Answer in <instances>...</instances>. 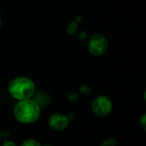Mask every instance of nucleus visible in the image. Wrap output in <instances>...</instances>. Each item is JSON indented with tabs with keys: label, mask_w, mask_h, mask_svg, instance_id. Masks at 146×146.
I'll return each instance as SVG.
<instances>
[{
	"label": "nucleus",
	"mask_w": 146,
	"mask_h": 146,
	"mask_svg": "<svg viewBox=\"0 0 146 146\" xmlns=\"http://www.w3.org/2000/svg\"><path fill=\"white\" fill-rule=\"evenodd\" d=\"M15 118L21 123L29 124L36 121L40 115V106L34 100H21L15 107Z\"/></svg>",
	"instance_id": "f257e3e1"
},
{
	"label": "nucleus",
	"mask_w": 146,
	"mask_h": 146,
	"mask_svg": "<svg viewBox=\"0 0 146 146\" xmlns=\"http://www.w3.org/2000/svg\"><path fill=\"white\" fill-rule=\"evenodd\" d=\"M9 92L15 99L21 101L29 99L35 92L33 81L27 77L15 78L9 85Z\"/></svg>",
	"instance_id": "f03ea898"
},
{
	"label": "nucleus",
	"mask_w": 146,
	"mask_h": 146,
	"mask_svg": "<svg viewBox=\"0 0 146 146\" xmlns=\"http://www.w3.org/2000/svg\"><path fill=\"white\" fill-rule=\"evenodd\" d=\"M108 49L107 38L100 33L94 34L88 42L89 52L94 56H103Z\"/></svg>",
	"instance_id": "7ed1b4c3"
},
{
	"label": "nucleus",
	"mask_w": 146,
	"mask_h": 146,
	"mask_svg": "<svg viewBox=\"0 0 146 146\" xmlns=\"http://www.w3.org/2000/svg\"><path fill=\"white\" fill-rule=\"evenodd\" d=\"M113 104L111 99L104 95L98 96L92 103L93 113L98 117H105L111 112Z\"/></svg>",
	"instance_id": "20e7f679"
},
{
	"label": "nucleus",
	"mask_w": 146,
	"mask_h": 146,
	"mask_svg": "<svg viewBox=\"0 0 146 146\" xmlns=\"http://www.w3.org/2000/svg\"><path fill=\"white\" fill-rule=\"evenodd\" d=\"M68 123L69 120L68 116L61 113L53 114L48 120L49 127L55 131H62L66 129L68 126Z\"/></svg>",
	"instance_id": "39448f33"
},
{
	"label": "nucleus",
	"mask_w": 146,
	"mask_h": 146,
	"mask_svg": "<svg viewBox=\"0 0 146 146\" xmlns=\"http://www.w3.org/2000/svg\"><path fill=\"white\" fill-rule=\"evenodd\" d=\"M78 29V24L75 21H73L71 23H69V25L68 26L67 31L69 34H74L77 32Z\"/></svg>",
	"instance_id": "423d86ee"
},
{
	"label": "nucleus",
	"mask_w": 146,
	"mask_h": 146,
	"mask_svg": "<svg viewBox=\"0 0 146 146\" xmlns=\"http://www.w3.org/2000/svg\"><path fill=\"white\" fill-rule=\"evenodd\" d=\"M21 146H41L38 141L35 139H27L24 141Z\"/></svg>",
	"instance_id": "0eeeda50"
},
{
	"label": "nucleus",
	"mask_w": 146,
	"mask_h": 146,
	"mask_svg": "<svg viewBox=\"0 0 146 146\" xmlns=\"http://www.w3.org/2000/svg\"><path fill=\"white\" fill-rule=\"evenodd\" d=\"M68 98L72 102H76L80 99V96L75 92H70L68 93Z\"/></svg>",
	"instance_id": "6e6552de"
},
{
	"label": "nucleus",
	"mask_w": 146,
	"mask_h": 146,
	"mask_svg": "<svg viewBox=\"0 0 146 146\" xmlns=\"http://www.w3.org/2000/svg\"><path fill=\"white\" fill-rule=\"evenodd\" d=\"M116 145V141H115V139L112 138V139H109L105 141H104L101 146H115Z\"/></svg>",
	"instance_id": "1a4fd4ad"
},
{
	"label": "nucleus",
	"mask_w": 146,
	"mask_h": 146,
	"mask_svg": "<svg viewBox=\"0 0 146 146\" xmlns=\"http://www.w3.org/2000/svg\"><path fill=\"white\" fill-rule=\"evenodd\" d=\"M80 92L82 94L89 95L90 92H91V88H90L87 85H82V86L80 87Z\"/></svg>",
	"instance_id": "9d476101"
},
{
	"label": "nucleus",
	"mask_w": 146,
	"mask_h": 146,
	"mask_svg": "<svg viewBox=\"0 0 146 146\" xmlns=\"http://www.w3.org/2000/svg\"><path fill=\"white\" fill-rule=\"evenodd\" d=\"M145 121H146V114H143L142 115V116L140 117V119H139V125L141 126V127L144 129V130H145L146 127H145Z\"/></svg>",
	"instance_id": "9b49d317"
},
{
	"label": "nucleus",
	"mask_w": 146,
	"mask_h": 146,
	"mask_svg": "<svg viewBox=\"0 0 146 146\" xmlns=\"http://www.w3.org/2000/svg\"><path fill=\"white\" fill-rule=\"evenodd\" d=\"M86 38H87V34H86V33H84V32L80 33V34L79 35V38L82 42H84L86 39Z\"/></svg>",
	"instance_id": "f8f14e48"
},
{
	"label": "nucleus",
	"mask_w": 146,
	"mask_h": 146,
	"mask_svg": "<svg viewBox=\"0 0 146 146\" xmlns=\"http://www.w3.org/2000/svg\"><path fill=\"white\" fill-rule=\"evenodd\" d=\"M3 146H15V144L12 141H9V140H4Z\"/></svg>",
	"instance_id": "ddd939ff"
},
{
	"label": "nucleus",
	"mask_w": 146,
	"mask_h": 146,
	"mask_svg": "<svg viewBox=\"0 0 146 146\" xmlns=\"http://www.w3.org/2000/svg\"><path fill=\"white\" fill-rule=\"evenodd\" d=\"M1 25H2V21H1V18H0V27H1Z\"/></svg>",
	"instance_id": "4468645a"
},
{
	"label": "nucleus",
	"mask_w": 146,
	"mask_h": 146,
	"mask_svg": "<svg viewBox=\"0 0 146 146\" xmlns=\"http://www.w3.org/2000/svg\"><path fill=\"white\" fill-rule=\"evenodd\" d=\"M44 146H52V145H44Z\"/></svg>",
	"instance_id": "2eb2a0df"
}]
</instances>
